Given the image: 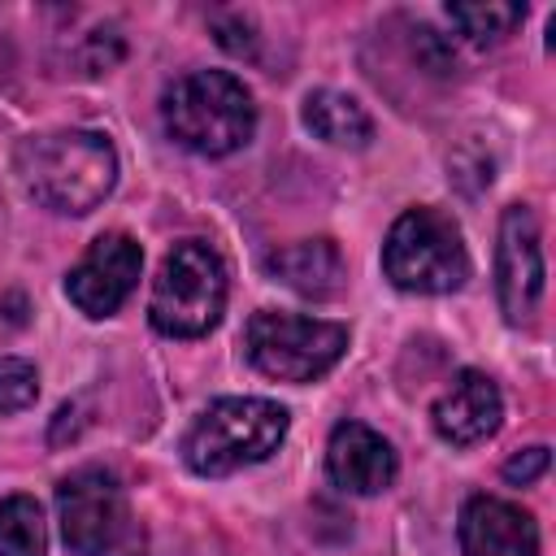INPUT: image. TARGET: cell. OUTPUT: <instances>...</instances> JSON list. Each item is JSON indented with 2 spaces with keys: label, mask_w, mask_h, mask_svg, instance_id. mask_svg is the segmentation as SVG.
<instances>
[{
  "label": "cell",
  "mask_w": 556,
  "mask_h": 556,
  "mask_svg": "<svg viewBox=\"0 0 556 556\" xmlns=\"http://www.w3.org/2000/svg\"><path fill=\"white\" fill-rule=\"evenodd\" d=\"M17 178L35 204L83 217L113 191L117 152L100 130H48L17 148Z\"/></svg>",
  "instance_id": "obj_1"
},
{
  "label": "cell",
  "mask_w": 556,
  "mask_h": 556,
  "mask_svg": "<svg viewBox=\"0 0 556 556\" xmlns=\"http://www.w3.org/2000/svg\"><path fill=\"white\" fill-rule=\"evenodd\" d=\"M165 135L195 156H230L256 130V104L230 70H191L161 96Z\"/></svg>",
  "instance_id": "obj_2"
},
{
  "label": "cell",
  "mask_w": 556,
  "mask_h": 556,
  "mask_svg": "<svg viewBox=\"0 0 556 556\" xmlns=\"http://www.w3.org/2000/svg\"><path fill=\"white\" fill-rule=\"evenodd\" d=\"M291 413L261 395L213 400L182 434V460L200 478H226L235 469L269 460L287 439Z\"/></svg>",
  "instance_id": "obj_3"
},
{
  "label": "cell",
  "mask_w": 556,
  "mask_h": 556,
  "mask_svg": "<svg viewBox=\"0 0 556 556\" xmlns=\"http://www.w3.org/2000/svg\"><path fill=\"white\" fill-rule=\"evenodd\" d=\"M226 261L204 239H178L152 278L148 321L169 339H200L226 313Z\"/></svg>",
  "instance_id": "obj_4"
},
{
  "label": "cell",
  "mask_w": 556,
  "mask_h": 556,
  "mask_svg": "<svg viewBox=\"0 0 556 556\" xmlns=\"http://www.w3.org/2000/svg\"><path fill=\"white\" fill-rule=\"evenodd\" d=\"M382 274L413 295H447L469 278V252L452 213L417 204L404 208L382 243Z\"/></svg>",
  "instance_id": "obj_5"
},
{
  "label": "cell",
  "mask_w": 556,
  "mask_h": 556,
  "mask_svg": "<svg viewBox=\"0 0 556 556\" xmlns=\"http://www.w3.org/2000/svg\"><path fill=\"white\" fill-rule=\"evenodd\" d=\"M56 517L65 547L78 556H143V530L126 491L100 465H83L56 482Z\"/></svg>",
  "instance_id": "obj_6"
},
{
  "label": "cell",
  "mask_w": 556,
  "mask_h": 556,
  "mask_svg": "<svg viewBox=\"0 0 556 556\" xmlns=\"http://www.w3.org/2000/svg\"><path fill=\"white\" fill-rule=\"evenodd\" d=\"M348 326L343 321H321V317H300V313H278L261 308L248 317L243 348L248 361L278 382H313L330 374L343 352H348Z\"/></svg>",
  "instance_id": "obj_7"
},
{
  "label": "cell",
  "mask_w": 556,
  "mask_h": 556,
  "mask_svg": "<svg viewBox=\"0 0 556 556\" xmlns=\"http://www.w3.org/2000/svg\"><path fill=\"white\" fill-rule=\"evenodd\" d=\"M495 295L513 326L530 321L543 295V239L526 204H508L495 239Z\"/></svg>",
  "instance_id": "obj_8"
},
{
  "label": "cell",
  "mask_w": 556,
  "mask_h": 556,
  "mask_svg": "<svg viewBox=\"0 0 556 556\" xmlns=\"http://www.w3.org/2000/svg\"><path fill=\"white\" fill-rule=\"evenodd\" d=\"M139 269H143V248L126 230H104L83 252V261L70 269L65 295L78 304V313L109 317L130 300V291L139 282Z\"/></svg>",
  "instance_id": "obj_9"
},
{
  "label": "cell",
  "mask_w": 556,
  "mask_h": 556,
  "mask_svg": "<svg viewBox=\"0 0 556 556\" xmlns=\"http://www.w3.org/2000/svg\"><path fill=\"white\" fill-rule=\"evenodd\" d=\"M395 447L365 421H339L326 443V473L348 495H378L395 482Z\"/></svg>",
  "instance_id": "obj_10"
},
{
  "label": "cell",
  "mask_w": 556,
  "mask_h": 556,
  "mask_svg": "<svg viewBox=\"0 0 556 556\" xmlns=\"http://www.w3.org/2000/svg\"><path fill=\"white\" fill-rule=\"evenodd\" d=\"M430 421L439 430L443 443L452 447H473L482 439H491L504 421V400H500V387L482 374V369H460L452 378V387L434 400L430 408Z\"/></svg>",
  "instance_id": "obj_11"
},
{
  "label": "cell",
  "mask_w": 556,
  "mask_h": 556,
  "mask_svg": "<svg viewBox=\"0 0 556 556\" xmlns=\"http://www.w3.org/2000/svg\"><path fill=\"white\" fill-rule=\"evenodd\" d=\"M460 556H539V526L521 504L469 495L460 508Z\"/></svg>",
  "instance_id": "obj_12"
},
{
  "label": "cell",
  "mask_w": 556,
  "mask_h": 556,
  "mask_svg": "<svg viewBox=\"0 0 556 556\" xmlns=\"http://www.w3.org/2000/svg\"><path fill=\"white\" fill-rule=\"evenodd\" d=\"M265 274L304 300H330L343 291L348 269L334 239H300L265 256Z\"/></svg>",
  "instance_id": "obj_13"
},
{
  "label": "cell",
  "mask_w": 556,
  "mask_h": 556,
  "mask_svg": "<svg viewBox=\"0 0 556 556\" xmlns=\"http://www.w3.org/2000/svg\"><path fill=\"white\" fill-rule=\"evenodd\" d=\"M300 117L321 143H334V148H365L374 139V117L365 113V104L334 87L308 91Z\"/></svg>",
  "instance_id": "obj_14"
},
{
  "label": "cell",
  "mask_w": 556,
  "mask_h": 556,
  "mask_svg": "<svg viewBox=\"0 0 556 556\" xmlns=\"http://www.w3.org/2000/svg\"><path fill=\"white\" fill-rule=\"evenodd\" d=\"M0 556H48L43 508L35 495L0 500Z\"/></svg>",
  "instance_id": "obj_15"
},
{
  "label": "cell",
  "mask_w": 556,
  "mask_h": 556,
  "mask_svg": "<svg viewBox=\"0 0 556 556\" xmlns=\"http://www.w3.org/2000/svg\"><path fill=\"white\" fill-rule=\"evenodd\" d=\"M452 26L469 39V43H504L521 22H526V4L513 0H486V4H447Z\"/></svg>",
  "instance_id": "obj_16"
},
{
  "label": "cell",
  "mask_w": 556,
  "mask_h": 556,
  "mask_svg": "<svg viewBox=\"0 0 556 556\" xmlns=\"http://www.w3.org/2000/svg\"><path fill=\"white\" fill-rule=\"evenodd\" d=\"M39 395V374L22 356H0V413H22Z\"/></svg>",
  "instance_id": "obj_17"
},
{
  "label": "cell",
  "mask_w": 556,
  "mask_h": 556,
  "mask_svg": "<svg viewBox=\"0 0 556 556\" xmlns=\"http://www.w3.org/2000/svg\"><path fill=\"white\" fill-rule=\"evenodd\" d=\"M413 56H417L430 74H452V70H456V48H452V39L439 35V30L426 26V22L413 30Z\"/></svg>",
  "instance_id": "obj_18"
},
{
  "label": "cell",
  "mask_w": 556,
  "mask_h": 556,
  "mask_svg": "<svg viewBox=\"0 0 556 556\" xmlns=\"http://www.w3.org/2000/svg\"><path fill=\"white\" fill-rule=\"evenodd\" d=\"M547 460H552V452H547L543 443L521 447V452H513V456L504 460V482H513V486H530V482H539V478L547 473Z\"/></svg>",
  "instance_id": "obj_19"
},
{
  "label": "cell",
  "mask_w": 556,
  "mask_h": 556,
  "mask_svg": "<svg viewBox=\"0 0 556 556\" xmlns=\"http://www.w3.org/2000/svg\"><path fill=\"white\" fill-rule=\"evenodd\" d=\"M213 30H217V43L226 48V52H235V56H252V26L235 13V17H217L213 22Z\"/></svg>",
  "instance_id": "obj_20"
}]
</instances>
